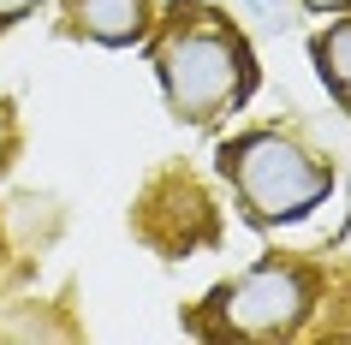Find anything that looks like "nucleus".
<instances>
[{
	"mask_svg": "<svg viewBox=\"0 0 351 345\" xmlns=\"http://www.w3.org/2000/svg\"><path fill=\"white\" fill-rule=\"evenodd\" d=\"M149 66H155V84H161L173 119H185V126H215L256 95V54H250L244 30L197 0L167 6L161 30L149 42Z\"/></svg>",
	"mask_w": 351,
	"mask_h": 345,
	"instance_id": "1",
	"label": "nucleus"
},
{
	"mask_svg": "<svg viewBox=\"0 0 351 345\" xmlns=\"http://www.w3.org/2000/svg\"><path fill=\"white\" fill-rule=\"evenodd\" d=\"M221 179L232 185L244 220L256 226H286L322 209L333 191V167L315 155L310 143H298L292 131H244L215 155Z\"/></svg>",
	"mask_w": 351,
	"mask_h": 345,
	"instance_id": "2",
	"label": "nucleus"
},
{
	"mask_svg": "<svg viewBox=\"0 0 351 345\" xmlns=\"http://www.w3.org/2000/svg\"><path fill=\"white\" fill-rule=\"evenodd\" d=\"M322 274L298 256H262L256 268L208 292V304L191 316V333L203 340H292L298 327L315 316Z\"/></svg>",
	"mask_w": 351,
	"mask_h": 345,
	"instance_id": "3",
	"label": "nucleus"
},
{
	"mask_svg": "<svg viewBox=\"0 0 351 345\" xmlns=\"http://www.w3.org/2000/svg\"><path fill=\"white\" fill-rule=\"evenodd\" d=\"M66 30L101 48H131V42H149L155 12L149 0H66Z\"/></svg>",
	"mask_w": 351,
	"mask_h": 345,
	"instance_id": "4",
	"label": "nucleus"
},
{
	"mask_svg": "<svg viewBox=\"0 0 351 345\" xmlns=\"http://www.w3.org/2000/svg\"><path fill=\"white\" fill-rule=\"evenodd\" d=\"M310 60H315V78L328 84V95L351 113V19H333L328 30H315Z\"/></svg>",
	"mask_w": 351,
	"mask_h": 345,
	"instance_id": "5",
	"label": "nucleus"
},
{
	"mask_svg": "<svg viewBox=\"0 0 351 345\" xmlns=\"http://www.w3.org/2000/svg\"><path fill=\"white\" fill-rule=\"evenodd\" d=\"M36 6H42V0H0V36H6L12 24H24L30 12H36Z\"/></svg>",
	"mask_w": 351,
	"mask_h": 345,
	"instance_id": "6",
	"label": "nucleus"
},
{
	"mask_svg": "<svg viewBox=\"0 0 351 345\" xmlns=\"http://www.w3.org/2000/svg\"><path fill=\"white\" fill-rule=\"evenodd\" d=\"M310 12H351V0H304Z\"/></svg>",
	"mask_w": 351,
	"mask_h": 345,
	"instance_id": "7",
	"label": "nucleus"
},
{
	"mask_svg": "<svg viewBox=\"0 0 351 345\" xmlns=\"http://www.w3.org/2000/svg\"><path fill=\"white\" fill-rule=\"evenodd\" d=\"M250 6H262V12H280V6H292V0H250Z\"/></svg>",
	"mask_w": 351,
	"mask_h": 345,
	"instance_id": "8",
	"label": "nucleus"
},
{
	"mask_svg": "<svg viewBox=\"0 0 351 345\" xmlns=\"http://www.w3.org/2000/svg\"><path fill=\"white\" fill-rule=\"evenodd\" d=\"M0 274H6V262H0Z\"/></svg>",
	"mask_w": 351,
	"mask_h": 345,
	"instance_id": "9",
	"label": "nucleus"
}]
</instances>
